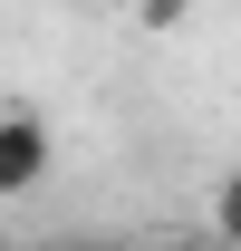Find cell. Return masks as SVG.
Segmentation results:
<instances>
[{
  "mask_svg": "<svg viewBox=\"0 0 241 251\" xmlns=\"http://www.w3.org/2000/svg\"><path fill=\"white\" fill-rule=\"evenodd\" d=\"M48 10H96V0H48Z\"/></svg>",
  "mask_w": 241,
  "mask_h": 251,
  "instance_id": "4",
  "label": "cell"
},
{
  "mask_svg": "<svg viewBox=\"0 0 241 251\" xmlns=\"http://www.w3.org/2000/svg\"><path fill=\"white\" fill-rule=\"evenodd\" d=\"M48 164H58V135L39 106H0V203H20V193L48 184Z\"/></svg>",
  "mask_w": 241,
  "mask_h": 251,
  "instance_id": "1",
  "label": "cell"
},
{
  "mask_svg": "<svg viewBox=\"0 0 241 251\" xmlns=\"http://www.w3.org/2000/svg\"><path fill=\"white\" fill-rule=\"evenodd\" d=\"M183 10H193V0H135V29L164 39V29H183Z\"/></svg>",
  "mask_w": 241,
  "mask_h": 251,
  "instance_id": "3",
  "label": "cell"
},
{
  "mask_svg": "<svg viewBox=\"0 0 241 251\" xmlns=\"http://www.w3.org/2000/svg\"><path fill=\"white\" fill-rule=\"evenodd\" d=\"M212 232H222V242H241V164L222 174V193H212Z\"/></svg>",
  "mask_w": 241,
  "mask_h": 251,
  "instance_id": "2",
  "label": "cell"
}]
</instances>
